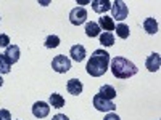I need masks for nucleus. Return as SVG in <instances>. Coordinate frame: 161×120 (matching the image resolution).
<instances>
[{
	"label": "nucleus",
	"mask_w": 161,
	"mask_h": 120,
	"mask_svg": "<svg viewBox=\"0 0 161 120\" xmlns=\"http://www.w3.org/2000/svg\"><path fill=\"white\" fill-rule=\"evenodd\" d=\"M108 66H110L108 51L100 48V50H95L92 53V56H90V59L86 66V71L92 77H102L106 71H108Z\"/></svg>",
	"instance_id": "nucleus-1"
},
{
	"label": "nucleus",
	"mask_w": 161,
	"mask_h": 120,
	"mask_svg": "<svg viewBox=\"0 0 161 120\" xmlns=\"http://www.w3.org/2000/svg\"><path fill=\"white\" fill-rule=\"evenodd\" d=\"M110 69L116 78H130L139 72L137 66L132 61H129L126 58H121V56H114L110 61Z\"/></svg>",
	"instance_id": "nucleus-2"
},
{
	"label": "nucleus",
	"mask_w": 161,
	"mask_h": 120,
	"mask_svg": "<svg viewBox=\"0 0 161 120\" xmlns=\"http://www.w3.org/2000/svg\"><path fill=\"white\" fill-rule=\"evenodd\" d=\"M111 11H113V19L116 18V21H124L129 15V8L126 5V2L123 0H114L111 2Z\"/></svg>",
	"instance_id": "nucleus-3"
},
{
	"label": "nucleus",
	"mask_w": 161,
	"mask_h": 120,
	"mask_svg": "<svg viewBox=\"0 0 161 120\" xmlns=\"http://www.w3.org/2000/svg\"><path fill=\"white\" fill-rule=\"evenodd\" d=\"M52 69L58 72V74H64L71 69V61L69 58H66L64 55H57L52 59Z\"/></svg>",
	"instance_id": "nucleus-4"
},
{
	"label": "nucleus",
	"mask_w": 161,
	"mask_h": 120,
	"mask_svg": "<svg viewBox=\"0 0 161 120\" xmlns=\"http://www.w3.org/2000/svg\"><path fill=\"white\" fill-rule=\"evenodd\" d=\"M93 108L100 112H110V111H114L116 109V104L110 99L103 98L102 95H95L93 96Z\"/></svg>",
	"instance_id": "nucleus-5"
},
{
	"label": "nucleus",
	"mask_w": 161,
	"mask_h": 120,
	"mask_svg": "<svg viewBox=\"0 0 161 120\" xmlns=\"http://www.w3.org/2000/svg\"><path fill=\"white\" fill-rule=\"evenodd\" d=\"M69 21L74 26H80L87 21V11L84 7H76L69 11Z\"/></svg>",
	"instance_id": "nucleus-6"
},
{
	"label": "nucleus",
	"mask_w": 161,
	"mask_h": 120,
	"mask_svg": "<svg viewBox=\"0 0 161 120\" xmlns=\"http://www.w3.org/2000/svg\"><path fill=\"white\" fill-rule=\"evenodd\" d=\"M50 112V104H47L45 101H37L32 104V114L37 118H44L47 117Z\"/></svg>",
	"instance_id": "nucleus-7"
},
{
	"label": "nucleus",
	"mask_w": 161,
	"mask_h": 120,
	"mask_svg": "<svg viewBox=\"0 0 161 120\" xmlns=\"http://www.w3.org/2000/svg\"><path fill=\"white\" fill-rule=\"evenodd\" d=\"M90 5H92V10L95 13H98V15H103L105 11L111 10V2L110 0H92Z\"/></svg>",
	"instance_id": "nucleus-8"
},
{
	"label": "nucleus",
	"mask_w": 161,
	"mask_h": 120,
	"mask_svg": "<svg viewBox=\"0 0 161 120\" xmlns=\"http://www.w3.org/2000/svg\"><path fill=\"white\" fill-rule=\"evenodd\" d=\"M145 66H147V69H148L150 72H156L159 71V66H161V58L158 53H152V55L147 58L145 61Z\"/></svg>",
	"instance_id": "nucleus-9"
},
{
	"label": "nucleus",
	"mask_w": 161,
	"mask_h": 120,
	"mask_svg": "<svg viewBox=\"0 0 161 120\" xmlns=\"http://www.w3.org/2000/svg\"><path fill=\"white\" fill-rule=\"evenodd\" d=\"M5 58L10 61V64H15V62H18V59H19V47L18 45H8L7 48H5Z\"/></svg>",
	"instance_id": "nucleus-10"
},
{
	"label": "nucleus",
	"mask_w": 161,
	"mask_h": 120,
	"mask_svg": "<svg viewBox=\"0 0 161 120\" xmlns=\"http://www.w3.org/2000/svg\"><path fill=\"white\" fill-rule=\"evenodd\" d=\"M98 28H100L102 31H105V32H113L114 28H116L114 19H113L111 16H105V15H103V16L98 19Z\"/></svg>",
	"instance_id": "nucleus-11"
},
{
	"label": "nucleus",
	"mask_w": 161,
	"mask_h": 120,
	"mask_svg": "<svg viewBox=\"0 0 161 120\" xmlns=\"http://www.w3.org/2000/svg\"><path fill=\"white\" fill-rule=\"evenodd\" d=\"M69 56L76 61V62H80V61H84L86 58V48L82 45H73L71 50H69Z\"/></svg>",
	"instance_id": "nucleus-12"
},
{
	"label": "nucleus",
	"mask_w": 161,
	"mask_h": 120,
	"mask_svg": "<svg viewBox=\"0 0 161 120\" xmlns=\"http://www.w3.org/2000/svg\"><path fill=\"white\" fill-rule=\"evenodd\" d=\"M66 90H68L73 96H77L82 93V82H80L79 78H71V80H68V83H66Z\"/></svg>",
	"instance_id": "nucleus-13"
},
{
	"label": "nucleus",
	"mask_w": 161,
	"mask_h": 120,
	"mask_svg": "<svg viewBox=\"0 0 161 120\" xmlns=\"http://www.w3.org/2000/svg\"><path fill=\"white\" fill-rule=\"evenodd\" d=\"M143 29L147 31V34H150V35H155L158 32V22L155 18H147L143 21Z\"/></svg>",
	"instance_id": "nucleus-14"
},
{
	"label": "nucleus",
	"mask_w": 161,
	"mask_h": 120,
	"mask_svg": "<svg viewBox=\"0 0 161 120\" xmlns=\"http://www.w3.org/2000/svg\"><path fill=\"white\" fill-rule=\"evenodd\" d=\"M48 104L55 109H61V108H64V98L61 95H58V93H52L50 99H48Z\"/></svg>",
	"instance_id": "nucleus-15"
},
{
	"label": "nucleus",
	"mask_w": 161,
	"mask_h": 120,
	"mask_svg": "<svg viewBox=\"0 0 161 120\" xmlns=\"http://www.w3.org/2000/svg\"><path fill=\"white\" fill-rule=\"evenodd\" d=\"M100 28H98V24L97 22H87L86 24V35L87 37H90V38H93V37H98L100 35Z\"/></svg>",
	"instance_id": "nucleus-16"
},
{
	"label": "nucleus",
	"mask_w": 161,
	"mask_h": 120,
	"mask_svg": "<svg viewBox=\"0 0 161 120\" xmlns=\"http://www.w3.org/2000/svg\"><path fill=\"white\" fill-rule=\"evenodd\" d=\"M98 95H102L103 98L113 101V99L116 98V90H114L111 85H103V87L100 88V91H98Z\"/></svg>",
	"instance_id": "nucleus-17"
},
{
	"label": "nucleus",
	"mask_w": 161,
	"mask_h": 120,
	"mask_svg": "<svg viewBox=\"0 0 161 120\" xmlns=\"http://www.w3.org/2000/svg\"><path fill=\"white\" fill-rule=\"evenodd\" d=\"M98 37H100V43L103 47H113L114 45V35H113V32H103Z\"/></svg>",
	"instance_id": "nucleus-18"
},
{
	"label": "nucleus",
	"mask_w": 161,
	"mask_h": 120,
	"mask_svg": "<svg viewBox=\"0 0 161 120\" xmlns=\"http://www.w3.org/2000/svg\"><path fill=\"white\" fill-rule=\"evenodd\" d=\"M114 31H116V35H118L119 38H127V37H129V34H130L129 26H127V24H124V22L118 24L116 28H114Z\"/></svg>",
	"instance_id": "nucleus-19"
},
{
	"label": "nucleus",
	"mask_w": 161,
	"mask_h": 120,
	"mask_svg": "<svg viewBox=\"0 0 161 120\" xmlns=\"http://www.w3.org/2000/svg\"><path fill=\"white\" fill-rule=\"evenodd\" d=\"M10 71H11L10 61L5 58V55H2V53H0V75H2V74H8Z\"/></svg>",
	"instance_id": "nucleus-20"
},
{
	"label": "nucleus",
	"mask_w": 161,
	"mask_h": 120,
	"mask_svg": "<svg viewBox=\"0 0 161 120\" xmlns=\"http://www.w3.org/2000/svg\"><path fill=\"white\" fill-rule=\"evenodd\" d=\"M45 48H57L60 45V37L58 35H48L44 42Z\"/></svg>",
	"instance_id": "nucleus-21"
},
{
	"label": "nucleus",
	"mask_w": 161,
	"mask_h": 120,
	"mask_svg": "<svg viewBox=\"0 0 161 120\" xmlns=\"http://www.w3.org/2000/svg\"><path fill=\"white\" fill-rule=\"evenodd\" d=\"M10 43V37L7 34H0V48H7Z\"/></svg>",
	"instance_id": "nucleus-22"
},
{
	"label": "nucleus",
	"mask_w": 161,
	"mask_h": 120,
	"mask_svg": "<svg viewBox=\"0 0 161 120\" xmlns=\"http://www.w3.org/2000/svg\"><path fill=\"white\" fill-rule=\"evenodd\" d=\"M0 120H11V114L7 109H0Z\"/></svg>",
	"instance_id": "nucleus-23"
},
{
	"label": "nucleus",
	"mask_w": 161,
	"mask_h": 120,
	"mask_svg": "<svg viewBox=\"0 0 161 120\" xmlns=\"http://www.w3.org/2000/svg\"><path fill=\"white\" fill-rule=\"evenodd\" d=\"M103 120H121V118H119V115H118V114L110 112V114H106V115H105V118H103Z\"/></svg>",
	"instance_id": "nucleus-24"
},
{
	"label": "nucleus",
	"mask_w": 161,
	"mask_h": 120,
	"mask_svg": "<svg viewBox=\"0 0 161 120\" xmlns=\"http://www.w3.org/2000/svg\"><path fill=\"white\" fill-rule=\"evenodd\" d=\"M52 120H69V118H68V117H66L64 114H57V115H55V117H53Z\"/></svg>",
	"instance_id": "nucleus-25"
},
{
	"label": "nucleus",
	"mask_w": 161,
	"mask_h": 120,
	"mask_svg": "<svg viewBox=\"0 0 161 120\" xmlns=\"http://www.w3.org/2000/svg\"><path fill=\"white\" fill-rule=\"evenodd\" d=\"M3 85V78H2V75H0V87Z\"/></svg>",
	"instance_id": "nucleus-26"
}]
</instances>
